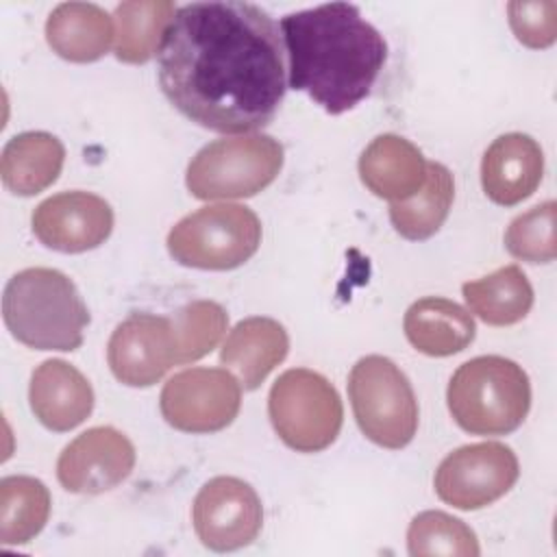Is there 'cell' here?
Masks as SVG:
<instances>
[{
  "label": "cell",
  "instance_id": "cell-1",
  "mask_svg": "<svg viewBox=\"0 0 557 557\" xmlns=\"http://www.w3.org/2000/svg\"><path fill=\"white\" fill-rule=\"evenodd\" d=\"M157 54L165 98L215 133L270 124L287 89L281 26L250 2L178 7Z\"/></svg>",
  "mask_w": 557,
  "mask_h": 557
},
{
  "label": "cell",
  "instance_id": "cell-2",
  "mask_svg": "<svg viewBox=\"0 0 557 557\" xmlns=\"http://www.w3.org/2000/svg\"><path fill=\"white\" fill-rule=\"evenodd\" d=\"M287 83L326 113L357 107L374 87L385 59L383 35L348 2H331L281 20Z\"/></svg>",
  "mask_w": 557,
  "mask_h": 557
},
{
  "label": "cell",
  "instance_id": "cell-3",
  "mask_svg": "<svg viewBox=\"0 0 557 557\" xmlns=\"http://www.w3.org/2000/svg\"><path fill=\"white\" fill-rule=\"evenodd\" d=\"M2 318L24 346L61 352L76 350L89 324L76 285L52 268H28L11 276L2 294Z\"/></svg>",
  "mask_w": 557,
  "mask_h": 557
},
{
  "label": "cell",
  "instance_id": "cell-4",
  "mask_svg": "<svg viewBox=\"0 0 557 557\" xmlns=\"http://www.w3.org/2000/svg\"><path fill=\"white\" fill-rule=\"evenodd\" d=\"M453 420L472 435H507L531 409L527 372L498 355L474 357L457 368L446 389Z\"/></svg>",
  "mask_w": 557,
  "mask_h": 557
},
{
  "label": "cell",
  "instance_id": "cell-5",
  "mask_svg": "<svg viewBox=\"0 0 557 557\" xmlns=\"http://www.w3.org/2000/svg\"><path fill=\"white\" fill-rule=\"evenodd\" d=\"M283 168V146L261 133L207 144L187 165V189L200 200L250 198Z\"/></svg>",
  "mask_w": 557,
  "mask_h": 557
},
{
  "label": "cell",
  "instance_id": "cell-6",
  "mask_svg": "<svg viewBox=\"0 0 557 557\" xmlns=\"http://www.w3.org/2000/svg\"><path fill=\"white\" fill-rule=\"evenodd\" d=\"M348 396L361 433L376 446L405 448L418 431V400L405 372L387 357L359 359L348 376Z\"/></svg>",
  "mask_w": 557,
  "mask_h": 557
},
{
  "label": "cell",
  "instance_id": "cell-7",
  "mask_svg": "<svg viewBox=\"0 0 557 557\" xmlns=\"http://www.w3.org/2000/svg\"><path fill=\"white\" fill-rule=\"evenodd\" d=\"M268 413L276 435L298 453L329 448L342 429L344 407L337 389L307 368L283 372L268 396Z\"/></svg>",
  "mask_w": 557,
  "mask_h": 557
},
{
  "label": "cell",
  "instance_id": "cell-8",
  "mask_svg": "<svg viewBox=\"0 0 557 557\" xmlns=\"http://www.w3.org/2000/svg\"><path fill=\"white\" fill-rule=\"evenodd\" d=\"M261 244V222L244 205H209L176 222L168 250L181 265L233 270L246 263Z\"/></svg>",
  "mask_w": 557,
  "mask_h": 557
},
{
  "label": "cell",
  "instance_id": "cell-9",
  "mask_svg": "<svg viewBox=\"0 0 557 557\" xmlns=\"http://www.w3.org/2000/svg\"><path fill=\"white\" fill-rule=\"evenodd\" d=\"M516 453L500 442L468 444L442 459L433 485L440 500L472 511L505 496L518 481Z\"/></svg>",
  "mask_w": 557,
  "mask_h": 557
},
{
  "label": "cell",
  "instance_id": "cell-10",
  "mask_svg": "<svg viewBox=\"0 0 557 557\" xmlns=\"http://www.w3.org/2000/svg\"><path fill=\"white\" fill-rule=\"evenodd\" d=\"M159 405L170 426L185 433H213L237 418L242 385L228 370L189 368L163 385Z\"/></svg>",
  "mask_w": 557,
  "mask_h": 557
},
{
  "label": "cell",
  "instance_id": "cell-11",
  "mask_svg": "<svg viewBox=\"0 0 557 557\" xmlns=\"http://www.w3.org/2000/svg\"><path fill=\"white\" fill-rule=\"evenodd\" d=\"M191 520L198 540L218 553L252 544L263 524V507L255 487L237 476L207 481L194 498Z\"/></svg>",
  "mask_w": 557,
  "mask_h": 557
},
{
  "label": "cell",
  "instance_id": "cell-12",
  "mask_svg": "<svg viewBox=\"0 0 557 557\" xmlns=\"http://www.w3.org/2000/svg\"><path fill=\"white\" fill-rule=\"evenodd\" d=\"M113 376L128 387H150L178 363L174 322L154 313H133L120 322L107 346Z\"/></svg>",
  "mask_w": 557,
  "mask_h": 557
},
{
  "label": "cell",
  "instance_id": "cell-13",
  "mask_svg": "<svg viewBox=\"0 0 557 557\" xmlns=\"http://www.w3.org/2000/svg\"><path fill=\"white\" fill-rule=\"evenodd\" d=\"M135 466V446L113 426H94L72 440L57 461L59 483L74 494H102Z\"/></svg>",
  "mask_w": 557,
  "mask_h": 557
},
{
  "label": "cell",
  "instance_id": "cell-14",
  "mask_svg": "<svg viewBox=\"0 0 557 557\" xmlns=\"http://www.w3.org/2000/svg\"><path fill=\"white\" fill-rule=\"evenodd\" d=\"M113 231L111 205L89 191H63L33 211L35 237L59 252H85L107 242Z\"/></svg>",
  "mask_w": 557,
  "mask_h": 557
},
{
  "label": "cell",
  "instance_id": "cell-15",
  "mask_svg": "<svg viewBox=\"0 0 557 557\" xmlns=\"http://www.w3.org/2000/svg\"><path fill=\"white\" fill-rule=\"evenodd\" d=\"M544 174V154L531 135L507 133L496 137L481 161V185L485 196L503 207L529 198Z\"/></svg>",
  "mask_w": 557,
  "mask_h": 557
},
{
  "label": "cell",
  "instance_id": "cell-16",
  "mask_svg": "<svg viewBox=\"0 0 557 557\" xmlns=\"http://www.w3.org/2000/svg\"><path fill=\"white\" fill-rule=\"evenodd\" d=\"M35 418L50 431L63 433L83 424L94 409L89 381L67 361L48 359L35 368L28 387Z\"/></svg>",
  "mask_w": 557,
  "mask_h": 557
},
{
  "label": "cell",
  "instance_id": "cell-17",
  "mask_svg": "<svg viewBox=\"0 0 557 557\" xmlns=\"http://www.w3.org/2000/svg\"><path fill=\"white\" fill-rule=\"evenodd\" d=\"M359 176L374 196L403 202L422 189L426 161L409 139L385 133L361 152Z\"/></svg>",
  "mask_w": 557,
  "mask_h": 557
},
{
  "label": "cell",
  "instance_id": "cell-18",
  "mask_svg": "<svg viewBox=\"0 0 557 557\" xmlns=\"http://www.w3.org/2000/svg\"><path fill=\"white\" fill-rule=\"evenodd\" d=\"M287 350L289 337L283 324L255 315L235 324L220 350V361L244 389H257L287 357Z\"/></svg>",
  "mask_w": 557,
  "mask_h": 557
},
{
  "label": "cell",
  "instance_id": "cell-19",
  "mask_svg": "<svg viewBox=\"0 0 557 557\" xmlns=\"http://www.w3.org/2000/svg\"><path fill=\"white\" fill-rule=\"evenodd\" d=\"M405 335L409 344L429 357H450L474 339L472 315L448 298L426 296L416 300L405 313Z\"/></svg>",
  "mask_w": 557,
  "mask_h": 557
},
{
  "label": "cell",
  "instance_id": "cell-20",
  "mask_svg": "<svg viewBox=\"0 0 557 557\" xmlns=\"http://www.w3.org/2000/svg\"><path fill=\"white\" fill-rule=\"evenodd\" d=\"M111 15L91 2H63L48 15V46L65 61L91 63L107 54L113 39Z\"/></svg>",
  "mask_w": 557,
  "mask_h": 557
},
{
  "label": "cell",
  "instance_id": "cell-21",
  "mask_svg": "<svg viewBox=\"0 0 557 557\" xmlns=\"http://www.w3.org/2000/svg\"><path fill=\"white\" fill-rule=\"evenodd\" d=\"M63 144L44 131H28L11 137L2 150L0 176L15 196H35L50 187L63 168Z\"/></svg>",
  "mask_w": 557,
  "mask_h": 557
},
{
  "label": "cell",
  "instance_id": "cell-22",
  "mask_svg": "<svg viewBox=\"0 0 557 557\" xmlns=\"http://www.w3.org/2000/svg\"><path fill=\"white\" fill-rule=\"evenodd\" d=\"M472 313L485 324L509 326L520 322L533 307V287L518 265H505L461 287Z\"/></svg>",
  "mask_w": 557,
  "mask_h": 557
},
{
  "label": "cell",
  "instance_id": "cell-23",
  "mask_svg": "<svg viewBox=\"0 0 557 557\" xmlns=\"http://www.w3.org/2000/svg\"><path fill=\"white\" fill-rule=\"evenodd\" d=\"M455 198V181L446 165L426 163V178L418 194L403 202L389 205V220L405 239H429L440 231Z\"/></svg>",
  "mask_w": 557,
  "mask_h": 557
},
{
  "label": "cell",
  "instance_id": "cell-24",
  "mask_svg": "<svg viewBox=\"0 0 557 557\" xmlns=\"http://www.w3.org/2000/svg\"><path fill=\"white\" fill-rule=\"evenodd\" d=\"M176 7L170 0H131L115 9V57L124 63L150 61L163 41Z\"/></svg>",
  "mask_w": 557,
  "mask_h": 557
},
{
  "label": "cell",
  "instance_id": "cell-25",
  "mask_svg": "<svg viewBox=\"0 0 557 557\" xmlns=\"http://www.w3.org/2000/svg\"><path fill=\"white\" fill-rule=\"evenodd\" d=\"M50 505V492L39 479L4 476L0 481V544L20 546L30 542L46 527Z\"/></svg>",
  "mask_w": 557,
  "mask_h": 557
},
{
  "label": "cell",
  "instance_id": "cell-26",
  "mask_svg": "<svg viewBox=\"0 0 557 557\" xmlns=\"http://www.w3.org/2000/svg\"><path fill=\"white\" fill-rule=\"evenodd\" d=\"M407 548L413 557H476L481 553L474 531L463 520L433 509L422 511L411 520L407 529Z\"/></svg>",
  "mask_w": 557,
  "mask_h": 557
},
{
  "label": "cell",
  "instance_id": "cell-27",
  "mask_svg": "<svg viewBox=\"0 0 557 557\" xmlns=\"http://www.w3.org/2000/svg\"><path fill=\"white\" fill-rule=\"evenodd\" d=\"M174 322L178 363H191L209 355L222 339L228 326V315L213 300H194L185 305Z\"/></svg>",
  "mask_w": 557,
  "mask_h": 557
},
{
  "label": "cell",
  "instance_id": "cell-28",
  "mask_svg": "<svg viewBox=\"0 0 557 557\" xmlns=\"http://www.w3.org/2000/svg\"><path fill=\"white\" fill-rule=\"evenodd\" d=\"M555 215V200H546L511 220L505 231V248L509 255L527 263H550L557 255Z\"/></svg>",
  "mask_w": 557,
  "mask_h": 557
},
{
  "label": "cell",
  "instance_id": "cell-29",
  "mask_svg": "<svg viewBox=\"0 0 557 557\" xmlns=\"http://www.w3.org/2000/svg\"><path fill=\"white\" fill-rule=\"evenodd\" d=\"M509 26L516 39L529 48H548L557 37V4L542 2H509Z\"/></svg>",
  "mask_w": 557,
  "mask_h": 557
}]
</instances>
